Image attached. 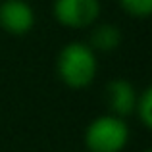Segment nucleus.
<instances>
[{
    "label": "nucleus",
    "mask_w": 152,
    "mask_h": 152,
    "mask_svg": "<svg viewBox=\"0 0 152 152\" xmlns=\"http://www.w3.org/2000/svg\"><path fill=\"white\" fill-rule=\"evenodd\" d=\"M35 25V12L25 0H4L0 4V27L6 33L21 37Z\"/></svg>",
    "instance_id": "nucleus-4"
},
{
    "label": "nucleus",
    "mask_w": 152,
    "mask_h": 152,
    "mask_svg": "<svg viewBox=\"0 0 152 152\" xmlns=\"http://www.w3.org/2000/svg\"><path fill=\"white\" fill-rule=\"evenodd\" d=\"M106 102L110 106L112 115L123 119L135 112L137 93L127 79H112L106 87Z\"/></svg>",
    "instance_id": "nucleus-5"
},
{
    "label": "nucleus",
    "mask_w": 152,
    "mask_h": 152,
    "mask_svg": "<svg viewBox=\"0 0 152 152\" xmlns=\"http://www.w3.org/2000/svg\"><path fill=\"white\" fill-rule=\"evenodd\" d=\"M135 110H137V118L142 123L145 129L152 127V89L146 87L141 94L137 96V104H135Z\"/></svg>",
    "instance_id": "nucleus-7"
},
{
    "label": "nucleus",
    "mask_w": 152,
    "mask_h": 152,
    "mask_svg": "<svg viewBox=\"0 0 152 152\" xmlns=\"http://www.w3.org/2000/svg\"><path fill=\"white\" fill-rule=\"evenodd\" d=\"M54 19L69 29L91 27L100 15L98 0H54L52 4Z\"/></svg>",
    "instance_id": "nucleus-3"
},
{
    "label": "nucleus",
    "mask_w": 152,
    "mask_h": 152,
    "mask_svg": "<svg viewBox=\"0 0 152 152\" xmlns=\"http://www.w3.org/2000/svg\"><path fill=\"white\" fill-rule=\"evenodd\" d=\"M56 69L64 85L71 89H85L96 77V54L87 42H69L60 50Z\"/></svg>",
    "instance_id": "nucleus-1"
},
{
    "label": "nucleus",
    "mask_w": 152,
    "mask_h": 152,
    "mask_svg": "<svg viewBox=\"0 0 152 152\" xmlns=\"http://www.w3.org/2000/svg\"><path fill=\"white\" fill-rule=\"evenodd\" d=\"M118 4L131 15V18L145 19L152 12V0H118Z\"/></svg>",
    "instance_id": "nucleus-8"
},
{
    "label": "nucleus",
    "mask_w": 152,
    "mask_h": 152,
    "mask_svg": "<svg viewBox=\"0 0 152 152\" xmlns=\"http://www.w3.org/2000/svg\"><path fill=\"white\" fill-rule=\"evenodd\" d=\"M145 152H152V150H145Z\"/></svg>",
    "instance_id": "nucleus-9"
},
{
    "label": "nucleus",
    "mask_w": 152,
    "mask_h": 152,
    "mask_svg": "<svg viewBox=\"0 0 152 152\" xmlns=\"http://www.w3.org/2000/svg\"><path fill=\"white\" fill-rule=\"evenodd\" d=\"M129 142V127L118 115H98L85 129V146L89 152H121Z\"/></svg>",
    "instance_id": "nucleus-2"
},
{
    "label": "nucleus",
    "mask_w": 152,
    "mask_h": 152,
    "mask_svg": "<svg viewBox=\"0 0 152 152\" xmlns=\"http://www.w3.org/2000/svg\"><path fill=\"white\" fill-rule=\"evenodd\" d=\"M121 45V31L112 23H102V25L94 27L91 33L89 46L91 50L96 52H114Z\"/></svg>",
    "instance_id": "nucleus-6"
}]
</instances>
